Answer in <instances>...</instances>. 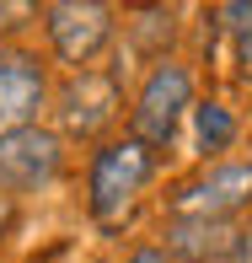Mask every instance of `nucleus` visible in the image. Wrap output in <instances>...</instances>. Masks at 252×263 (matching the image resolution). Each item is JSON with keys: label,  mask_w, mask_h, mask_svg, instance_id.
Wrapping results in <instances>:
<instances>
[{"label": "nucleus", "mask_w": 252, "mask_h": 263, "mask_svg": "<svg viewBox=\"0 0 252 263\" xmlns=\"http://www.w3.org/2000/svg\"><path fill=\"white\" fill-rule=\"evenodd\" d=\"M188 113H193V70L183 59H156L134 107H129V135L145 140L150 151H166Z\"/></svg>", "instance_id": "obj_2"}, {"label": "nucleus", "mask_w": 252, "mask_h": 263, "mask_svg": "<svg viewBox=\"0 0 252 263\" xmlns=\"http://www.w3.org/2000/svg\"><path fill=\"white\" fill-rule=\"evenodd\" d=\"M43 32H49V49L70 70H91L97 54L113 43V6H102V0H49Z\"/></svg>", "instance_id": "obj_4"}, {"label": "nucleus", "mask_w": 252, "mask_h": 263, "mask_svg": "<svg viewBox=\"0 0 252 263\" xmlns=\"http://www.w3.org/2000/svg\"><path fill=\"white\" fill-rule=\"evenodd\" d=\"M231 263H252V226L242 231V242H236V258H231Z\"/></svg>", "instance_id": "obj_12"}, {"label": "nucleus", "mask_w": 252, "mask_h": 263, "mask_svg": "<svg viewBox=\"0 0 252 263\" xmlns=\"http://www.w3.org/2000/svg\"><path fill=\"white\" fill-rule=\"evenodd\" d=\"M236 140V118L225 102H199L193 107V145L204 151V156H220V151H231Z\"/></svg>", "instance_id": "obj_9"}, {"label": "nucleus", "mask_w": 252, "mask_h": 263, "mask_svg": "<svg viewBox=\"0 0 252 263\" xmlns=\"http://www.w3.org/2000/svg\"><path fill=\"white\" fill-rule=\"evenodd\" d=\"M161 236H166L161 253L172 263H231L236 242H242L231 220H193V215H172Z\"/></svg>", "instance_id": "obj_8"}, {"label": "nucleus", "mask_w": 252, "mask_h": 263, "mask_svg": "<svg viewBox=\"0 0 252 263\" xmlns=\"http://www.w3.org/2000/svg\"><path fill=\"white\" fill-rule=\"evenodd\" d=\"M242 210H252V161H215L172 194V215L193 220H236Z\"/></svg>", "instance_id": "obj_6"}, {"label": "nucleus", "mask_w": 252, "mask_h": 263, "mask_svg": "<svg viewBox=\"0 0 252 263\" xmlns=\"http://www.w3.org/2000/svg\"><path fill=\"white\" fill-rule=\"evenodd\" d=\"M59 166H65V140H59V129L27 124V129L0 135V199L43 194V188L59 177Z\"/></svg>", "instance_id": "obj_3"}, {"label": "nucleus", "mask_w": 252, "mask_h": 263, "mask_svg": "<svg viewBox=\"0 0 252 263\" xmlns=\"http://www.w3.org/2000/svg\"><path fill=\"white\" fill-rule=\"evenodd\" d=\"M129 263H172L161 253V247H134V253H129Z\"/></svg>", "instance_id": "obj_11"}, {"label": "nucleus", "mask_w": 252, "mask_h": 263, "mask_svg": "<svg viewBox=\"0 0 252 263\" xmlns=\"http://www.w3.org/2000/svg\"><path fill=\"white\" fill-rule=\"evenodd\" d=\"M118 107H124V91H118V76L107 70H75V76L59 86V140H102L113 129Z\"/></svg>", "instance_id": "obj_5"}, {"label": "nucleus", "mask_w": 252, "mask_h": 263, "mask_svg": "<svg viewBox=\"0 0 252 263\" xmlns=\"http://www.w3.org/2000/svg\"><path fill=\"white\" fill-rule=\"evenodd\" d=\"M220 16H225V32H231L236 65H242V76L252 81V6H220Z\"/></svg>", "instance_id": "obj_10"}, {"label": "nucleus", "mask_w": 252, "mask_h": 263, "mask_svg": "<svg viewBox=\"0 0 252 263\" xmlns=\"http://www.w3.org/2000/svg\"><path fill=\"white\" fill-rule=\"evenodd\" d=\"M49 102V70L27 49H0V135L38 124Z\"/></svg>", "instance_id": "obj_7"}, {"label": "nucleus", "mask_w": 252, "mask_h": 263, "mask_svg": "<svg viewBox=\"0 0 252 263\" xmlns=\"http://www.w3.org/2000/svg\"><path fill=\"white\" fill-rule=\"evenodd\" d=\"M156 156H161V151H150L145 140H134V135H113V140H102V145L91 151L86 204H91V215H97L102 226H118L134 210V199L145 194V183L156 177Z\"/></svg>", "instance_id": "obj_1"}]
</instances>
